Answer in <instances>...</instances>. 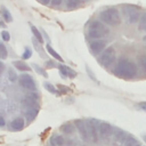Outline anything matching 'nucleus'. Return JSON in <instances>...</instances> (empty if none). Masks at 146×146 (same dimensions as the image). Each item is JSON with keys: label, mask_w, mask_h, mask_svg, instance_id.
Listing matches in <instances>:
<instances>
[{"label": "nucleus", "mask_w": 146, "mask_h": 146, "mask_svg": "<svg viewBox=\"0 0 146 146\" xmlns=\"http://www.w3.org/2000/svg\"><path fill=\"white\" fill-rule=\"evenodd\" d=\"M137 65L128 58H120L113 68V74L121 79H132L137 74Z\"/></svg>", "instance_id": "nucleus-1"}, {"label": "nucleus", "mask_w": 146, "mask_h": 146, "mask_svg": "<svg viewBox=\"0 0 146 146\" xmlns=\"http://www.w3.org/2000/svg\"><path fill=\"white\" fill-rule=\"evenodd\" d=\"M108 33H110V30L108 27H106L104 23H102L100 21H92L88 24L86 34L88 39L99 40V39H104V36H106Z\"/></svg>", "instance_id": "nucleus-2"}, {"label": "nucleus", "mask_w": 146, "mask_h": 146, "mask_svg": "<svg viewBox=\"0 0 146 146\" xmlns=\"http://www.w3.org/2000/svg\"><path fill=\"white\" fill-rule=\"evenodd\" d=\"M99 21L105 25L116 26L121 23L122 18H121L120 11L116 8H107L99 13Z\"/></svg>", "instance_id": "nucleus-3"}, {"label": "nucleus", "mask_w": 146, "mask_h": 146, "mask_svg": "<svg viewBox=\"0 0 146 146\" xmlns=\"http://www.w3.org/2000/svg\"><path fill=\"white\" fill-rule=\"evenodd\" d=\"M114 60H115V49H114V47H107L98 56V62L104 67L111 66L114 63Z\"/></svg>", "instance_id": "nucleus-4"}, {"label": "nucleus", "mask_w": 146, "mask_h": 146, "mask_svg": "<svg viewBox=\"0 0 146 146\" xmlns=\"http://www.w3.org/2000/svg\"><path fill=\"white\" fill-rule=\"evenodd\" d=\"M124 15H125L127 21L130 24H133V23L139 22L140 16H141L139 9L137 7H135V6H131V5L124 6Z\"/></svg>", "instance_id": "nucleus-5"}, {"label": "nucleus", "mask_w": 146, "mask_h": 146, "mask_svg": "<svg viewBox=\"0 0 146 146\" xmlns=\"http://www.w3.org/2000/svg\"><path fill=\"white\" fill-rule=\"evenodd\" d=\"M18 83H19L21 87H23L26 90H30V91H35L36 90L35 82H34L33 78L30 74H26V73L21 74L18 76Z\"/></svg>", "instance_id": "nucleus-6"}, {"label": "nucleus", "mask_w": 146, "mask_h": 146, "mask_svg": "<svg viewBox=\"0 0 146 146\" xmlns=\"http://www.w3.org/2000/svg\"><path fill=\"white\" fill-rule=\"evenodd\" d=\"M106 40L99 39V40H92L89 43V50L94 56H99L105 49H106Z\"/></svg>", "instance_id": "nucleus-7"}, {"label": "nucleus", "mask_w": 146, "mask_h": 146, "mask_svg": "<svg viewBox=\"0 0 146 146\" xmlns=\"http://www.w3.org/2000/svg\"><path fill=\"white\" fill-rule=\"evenodd\" d=\"M75 128L78 129L79 133L81 135L83 140H88L89 139V128H88V123L84 122L83 120H76L75 122Z\"/></svg>", "instance_id": "nucleus-8"}, {"label": "nucleus", "mask_w": 146, "mask_h": 146, "mask_svg": "<svg viewBox=\"0 0 146 146\" xmlns=\"http://www.w3.org/2000/svg\"><path fill=\"white\" fill-rule=\"evenodd\" d=\"M113 133V127L108 123H105V122H102L99 125H98V135L100 138L103 139H108Z\"/></svg>", "instance_id": "nucleus-9"}, {"label": "nucleus", "mask_w": 146, "mask_h": 146, "mask_svg": "<svg viewBox=\"0 0 146 146\" xmlns=\"http://www.w3.org/2000/svg\"><path fill=\"white\" fill-rule=\"evenodd\" d=\"M130 136L122 130H117L116 133L113 137V146H123V144L125 143V140L129 138Z\"/></svg>", "instance_id": "nucleus-10"}, {"label": "nucleus", "mask_w": 146, "mask_h": 146, "mask_svg": "<svg viewBox=\"0 0 146 146\" xmlns=\"http://www.w3.org/2000/svg\"><path fill=\"white\" fill-rule=\"evenodd\" d=\"M24 125H25L24 119L22 116H17V117H15L10 122V130H13V131H21V130H23Z\"/></svg>", "instance_id": "nucleus-11"}, {"label": "nucleus", "mask_w": 146, "mask_h": 146, "mask_svg": "<svg viewBox=\"0 0 146 146\" xmlns=\"http://www.w3.org/2000/svg\"><path fill=\"white\" fill-rule=\"evenodd\" d=\"M58 70H59V72L62 73V75L63 76H65V78H75V75H76V72L74 71V70H72L71 67H68V66H66V65H64V64H59L58 65Z\"/></svg>", "instance_id": "nucleus-12"}, {"label": "nucleus", "mask_w": 146, "mask_h": 146, "mask_svg": "<svg viewBox=\"0 0 146 146\" xmlns=\"http://www.w3.org/2000/svg\"><path fill=\"white\" fill-rule=\"evenodd\" d=\"M88 128H89V136L91 137L92 141L96 143L98 140V136H99L98 135V127H96L94 122H90V123H88Z\"/></svg>", "instance_id": "nucleus-13"}, {"label": "nucleus", "mask_w": 146, "mask_h": 146, "mask_svg": "<svg viewBox=\"0 0 146 146\" xmlns=\"http://www.w3.org/2000/svg\"><path fill=\"white\" fill-rule=\"evenodd\" d=\"M14 66L17 68V70H19V71H23V72H30L32 68L25 63V62H23V60H15L14 63Z\"/></svg>", "instance_id": "nucleus-14"}, {"label": "nucleus", "mask_w": 146, "mask_h": 146, "mask_svg": "<svg viewBox=\"0 0 146 146\" xmlns=\"http://www.w3.org/2000/svg\"><path fill=\"white\" fill-rule=\"evenodd\" d=\"M0 13H1V16H2V19L5 21V22H7V23H10V22H13V16H11V14L9 13V10L6 8V7H1V9H0Z\"/></svg>", "instance_id": "nucleus-15"}, {"label": "nucleus", "mask_w": 146, "mask_h": 146, "mask_svg": "<svg viewBox=\"0 0 146 146\" xmlns=\"http://www.w3.org/2000/svg\"><path fill=\"white\" fill-rule=\"evenodd\" d=\"M23 103H24L25 105H27L29 107H34V105L36 104V97H35L34 95L30 94V95H27V96L23 99Z\"/></svg>", "instance_id": "nucleus-16"}, {"label": "nucleus", "mask_w": 146, "mask_h": 146, "mask_svg": "<svg viewBox=\"0 0 146 146\" xmlns=\"http://www.w3.org/2000/svg\"><path fill=\"white\" fill-rule=\"evenodd\" d=\"M60 129H62V131H63L64 133H66V135H71V133L74 132V130H75V125H74L73 123H65V124L62 125Z\"/></svg>", "instance_id": "nucleus-17"}, {"label": "nucleus", "mask_w": 146, "mask_h": 146, "mask_svg": "<svg viewBox=\"0 0 146 146\" xmlns=\"http://www.w3.org/2000/svg\"><path fill=\"white\" fill-rule=\"evenodd\" d=\"M51 143H52V145H55V146H64V145H65V139H64L63 136L56 135V136L52 137Z\"/></svg>", "instance_id": "nucleus-18"}, {"label": "nucleus", "mask_w": 146, "mask_h": 146, "mask_svg": "<svg viewBox=\"0 0 146 146\" xmlns=\"http://www.w3.org/2000/svg\"><path fill=\"white\" fill-rule=\"evenodd\" d=\"M31 31H32V33H33V35H34V38H35V40L36 41H39L40 43H42L43 42V38H42V35H41V33H40V31L35 27V26H31Z\"/></svg>", "instance_id": "nucleus-19"}, {"label": "nucleus", "mask_w": 146, "mask_h": 146, "mask_svg": "<svg viewBox=\"0 0 146 146\" xmlns=\"http://www.w3.org/2000/svg\"><path fill=\"white\" fill-rule=\"evenodd\" d=\"M82 0H66V6L68 9H75L81 5Z\"/></svg>", "instance_id": "nucleus-20"}, {"label": "nucleus", "mask_w": 146, "mask_h": 146, "mask_svg": "<svg viewBox=\"0 0 146 146\" xmlns=\"http://www.w3.org/2000/svg\"><path fill=\"white\" fill-rule=\"evenodd\" d=\"M36 114H38V110H36L35 107H29L27 111H26V117H27L30 121L33 120V119L36 116Z\"/></svg>", "instance_id": "nucleus-21"}, {"label": "nucleus", "mask_w": 146, "mask_h": 146, "mask_svg": "<svg viewBox=\"0 0 146 146\" xmlns=\"http://www.w3.org/2000/svg\"><path fill=\"white\" fill-rule=\"evenodd\" d=\"M123 146H140V143L138 139H136L135 137H129L125 143L123 144Z\"/></svg>", "instance_id": "nucleus-22"}, {"label": "nucleus", "mask_w": 146, "mask_h": 146, "mask_svg": "<svg viewBox=\"0 0 146 146\" xmlns=\"http://www.w3.org/2000/svg\"><path fill=\"white\" fill-rule=\"evenodd\" d=\"M46 48H47V51H48V52H49L54 58L58 59V60H59V62H62V63L64 62V60H63V58H62V57H60V56H59V55H58V54H57V52H56V51L50 47V43H48V44L46 46Z\"/></svg>", "instance_id": "nucleus-23"}, {"label": "nucleus", "mask_w": 146, "mask_h": 146, "mask_svg": "<svg viewBox=\"0 0 146 146\" xmlns=\"http://www.w3.org/2000/svg\"><path fill=\"white\" fill-rule=\"evenodd\" d=\"M32 66H33V68H34V70H35V71H36V72H38L39 74L43 75L44 78H47V76H48V74L46 73V71H44L43 68H41V67H40L39 65H36V64H32Z\"/></svg>", "instance_id": "nucleus-24"}, {"label": "nucleus", "mask_w": 146, "mask_h": 146, "mask_svg": "<svg viewBox=\"0 0 146 146\" xmlns=\"http://www.w3.org/2000/svg\"><path fill=\"white\" fill-rule=\"evenodd\" d=\"M7 58V49L3 46V43L0 42V59H5Z\"/></svg>", "instance_id": "nucleus-25"}, {"label": "nucleus", "mask_w": 146, "mask_h": 146, "mask_svg": "<svg viewBox=\"0 0 146 146\" xmlns=\"http://www.w3.org/2000/svg\"><path fill=\"white\" fill-rule=\"evenodd\" d=\"M32 43L34 44V48H35V50L40 54V56H44L43 55V51H42V49H40V46H39V41H36L35 39H32Z\"/></svg>", "instance_id": "nucleus-26"}, {"label": "nucleus", "mask_w": 146, "mask_h": 146, "mask_svg": "<svg viewBox=\"0 0 146 146\" xmlns=\"http://www.w3.org/2000/svg\"><path fill=\"white\" fill-rule=\"evenodd\" d=\"M44 88H46L48 91H50L51 94H55V92H56V88H55L51 83H49V82H46V83H44Z\"/></svg>", "instance_id": "nucleus-27"}, {"label": "nucleus", "mask_w": 146, "mask_h": 146, "mask_svg": "<svg viewBox=\"0 0 146 146\" xmlns=\"http://www.w3.org/2000/svg\"><path fill=\"white\" fill-rule=\"evenodd\" d=\"M139 65L143 67V70L146 72V55L143 56L140 59H139Z\"/></svg>", "instance_id": "nucleus-28"}, {"label": "nucleus", "mask_w": 146, "mask_h": 146, "mask_svg": "<svg viewBox=\"0 0 146 146\" xmlns=\"http://www.w3.org/2000/svg\"><path fill=\"white\" fill-rule=\"evenodd\" d=\"M145 25H146V14H144V15L140 16V19H139V29L143 27V26H145Z\"/></svg>", "instance_id": "nucleus-29"}, {"label": "nucleus", "mask_w": 146, "mask_h": 146, "mask_svg": "<svg viewBox=\"0 0 146 146\" xmlns=\"http://www.w3.org/2000/svg\"><path fill=\"white\" fill-rule=\"evenodd\" d=\"M8 76H9V80H10V81H15V80L17 79V75H16V73H15L13 70H9Z\"/></svg>", "instance_id": "nucleus-30"}, {"label": "nucleus", "mask_w": 146, "mask_h": 146, "mask_svg": "<svg viewBox=\"0 0 146 146\" xmlns=\"http://www.w3.org/2000/svg\"><path fill=\"white\" fill-rule=\"evenodd\" d=\"M1 36H2V39H3L5 41H9V40H10V34H9L7 31H2V32H1Z\"/></svg>", "instance_id": "nucleus-31"}, {"label": "nucleus", "mask_w": 146, "mask_h": 146, "mask_svg": "<svg viewBox=\"0 0 146 146\" xmlns=\"http://www.w3.org/2000/svg\"><path fill=\"white\" fill-rule=\"evenodd\" d=\"M22 57H23V59H27V58H30L31 57V51H30V49H25V51L23 52V55H22Z\"/></svg>", "instance_id": "nucleus-32"}, {"label": "nucleus", "mask_w": 146, "mask_h": 146, "mask_svg": "<svg viewBox=\"0 0 146 146\" xmlns=\"http://www.w3.org/2000/svg\"><path fill=\"white\" fill-rule=\"evenodd\" d=\"M137 107H138L139 110L146 111V102H143V103H138V104H137Z\"/></svg>", "instance_id": "nucleus-33"}, {"label": "nucleus", "mask_w": 146, "mask_h": 146, "mask_svg": "<svg viewBox=\"0 0 146 146\" xmlns=\"http://www.w3.org/2000/svg\"><path fill=\"white\" fill-rule=\"evenodd\" d=\"M62 2H63V0H51L52 6H59V5H62Z\"/></svg>", "instance_id": "nucleus-34"}, {"label": "nucleus", "mask_w": 146, "mask_h": 146, "mask_svg": "<svg viewBox=\"0 0 146 146\" xmlns=\"http://www.w3.org/2000/svg\"><path fill=\"white\" fill-rule=\"evenodd\" d=\"M38 2H40V3H42V5H50L51 3V0H36Z\"/></svg>", "instance_id": "nucleus-35"}, {"label": "nucleus", "mask_w": 146, "mask_h": 146, "mask_svg": "<svg viewBox=\"0 0 146 146\" xmlns=\"http://www.w3.org/2000/svg\"><path fill=\"white\" fill-rule=\"evenodd\" d=\"M6 125V120L2 115H0V127H5Z\"/></svg>", "instance_id": "nucleus-36"}, {"label": "nucleus", "mask_w": 146, "mask_h": 146, "mask_svg": "<svg viewBox=\"0 0 146 146\" xmlns=\"http://www.w3.org/2000/svg\"><path fill=\"white\" fill-rule=\"evenodd\" d=\"M46 64H47V65H46L47 67H55V63H54V62H49V60H48Z\"/></svg>", "instance_id": "nucleus-37"}, {"label": "nucleus", "mask_w": 146, "mask_h": 146, "mask_svg": "<svg viewBox=\"0 0 146 146\" xmlns=\"http://www.w3.org/2000/svg\"><path fill=\"white\" fill-rule=\"evenodd\" d=\"M0 27H6V25H5V21H3L2 18H0Z\"/></svg>", "instance_id": "nucleus-38"}, {"label": "nucleus", "mask_w": 146, "mask_h": 146, "mask_svg": "<svg viewBox=\"0 0 146 146\" xmlns=\"http://www.w3.org/2000/svg\"><path fill=\"white\" fill-rule=\"evenodd\" d=\"M3 68H5V66H3V64H2L1 62H0V73H1L2 71H3Z\"/></svg>", "instance_id": "nucleus-39"}, {"label": "nucleus", "mask_w": 146, "mask_h": 146, "mask_svg": "<svg viewBox=\"0 0 146 146\" xmlns=\"http://www.w3.org/2000/svg\"><path fill=\"white\" fill-rule=\"evenodd\" d=\"M73 144H74V143H73V141H70V143H68V141H67V143H66V146H72V145H73Z\"/></svg>", "instance_id": "nucleus-40"}, {"label": "nucleus", "mask_w": 146, "mask_h": 146, "mask_svg": "<svg viewBox=\"0 0 146 146\" xmlns=\"http://www.w3.org/2000/svg\"><path fill=\"white\" fill-rule=\"evenodd\" d=\"M139 30H140V31H145V32H146V25H145V26H143V27H140Z\"/></svg>", "instance_id": "nucleus-41"}, {"label": "nucleus", "mask_w": 146, "mask_h": 146, "mask_svg": "<svg viewBox=\"0 0 146 146\" xmlns=\"http://www.w3.org/2000/svg\"><path fill=\"white\" fill-rule=\"evenodd\" d=\"M144 140H145V141H146V135H145V136H144Z\"/></svg>", "instance_id": "nucleus-42"}, {"label": "nucleus", "mask_w": 146, "mask_h": 146, "mask_svg": "<svg viewBox=\"0 0 146 146\" xmlns=\"http://www.w3.org/2000/svg\"><path fill=\"white\" fill-rule=\"evenodd\" d=\"M144 41H145V43H146V35H145V38H144Z\"/></svg>", "instance_id": "nucleus-43"}, {"label": "nucleus", "mask_w": 146, "mask_h": 146, "mask_svg": "<svg viewBox=\"0 0 146 146\" xmlns=\"http://www.w3.org/2000/svg\"><path fill=\"white\" fill-rule=\"evenodd\" d=\"M81 146H84V145H81Z\"/></svg>", "instance_id": "nucleus-44"}, {"label": "nucleus", "mask_w": 146, "mask_h": 146, "mask_svg": "<svg viewBox=\"0 0 146 146\" xmlns=\"http://www.w3.org/2000/svg\"><path fill=\"white\" fill-rule=\"evenodd\" d=\"M82 1H84V0H82Z\"/></svg>", "instance_id": "nucleus-45"}]
</instances>
